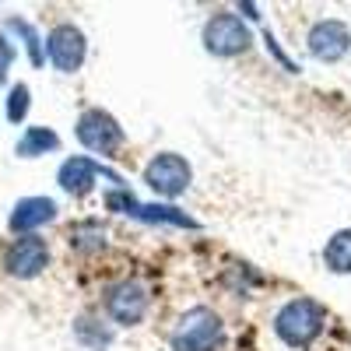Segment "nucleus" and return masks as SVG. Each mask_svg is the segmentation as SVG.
I'll use <instances>...</instances> for the list:
<instances>
[{
  "label": "nucleus",
  "instance_id": "nucleus-7",
  "mask_svg": "<svg viewBox=\"0 0 351 351\" xmlns=\"http://www.w3.org/2000/svg\"><path fill=\"white\" fill-rule=\"evenodd\" d=\"M148 306H152V295L148 288H144L141 281H120L109 288L106 295V313L116 327H137L144 316H148Z\"/></svg>",
  "mask_w": 351,
  "mask_h": 351
},
{
  "label": "nucleus",
  "instance_id": "nucleus-9",
  "mask_svg": "<svg viewBox=\"0 0 351 351\" xmlns=\"http://www.w3.org/2000/svg\"><path fill=\"white\" fill-rule=\"evenodd\" d=\"M306 46H309V56H316L319 64H337L351 49V28L337 18H324L309 28Z\"/></svg>",
  "mask_w": 351,
  "mask_h": 351
},
{
  "label": "nucleus",
  "instance_id": "nucleus-14",
  "mask_svg": "<svg viewBox=\"0 0 351 351\" xmlns=\"http://www.w3.org/2000/svg\"><path fill=\"white\" fill-rule=\"evenodd\" d=\"M74 337H77L84 348H92V351H106V348L112 344V330L102 324L99 316H92V313H84V316L74 319Z\"/></svg>",
  "mask_w": 351,
  "mask_h": 351
},
{
  "label": "nucleus",
  "instance_id": "nucleus-3",
  "mask_svg": "<svg viewBox=\"0 0 351 351\" xmlns=\"http://www.w3.org/2000/svg\"><path fill=\"white\" fill-rule=\"evenodd\" d=\"M250 43H253L250 25L232 11H218V14L208 18V25H204V49L211 56H221V60L246 53Z\"/></svg>",
  "mask_w": 351,
  "mask_h": 351
},
{
  "label": "nucleus",
  "instance_id": "nucleus-5",
  "mask_svg": "<svg viewBox=\"0 0 351 351\" xmlns=\"http://www.w3.org/2000/svg\"><path fill=\"white\" fill-rule=\"evenodd\" d=\"M144 183H148L158 197L172 200V197L186 193V186L193 183V169H190V162L183 155L158 152L148 165H144Z\"/></svg>",
  "mask_w": 351,
  "mask_h": 351
},
{
  "label": "nucleus",
  "instance_id": "nucleus-12",
  "mask_svg": "<svg viewBox=\"0 0 351 351\" xmlns=\"http://www.w3.org/2000/svg\"><path fill=\"white\" fill-rule=\"evenodd\" d=\"M130 218H141V221H152V225H176V228H197V221L180 211V208H172V204H134L130 208Z\"/></svg>",
  "mask_w": 351,
  "mask_h": 351
},
{
  "label": "nucleus",
  "instance_id": "nucleus-20",
  "mask_svg": "<svg viewBox=\"0 0 351 351\" xmlns=\"http://www.w3.org/2000/svg\"><path fill=\"white\" fill-rule=\"evenodd\" d=\"M11 60H14V46H11V39L4 36V32H0V67H11Z\"/></svg>",
  "mask_w": 351,
  "mask_h": 351
},
{
  "label": "nucleus",
  "instance_id": "nucleus-21",
  "mask_svg": "<svg viewBox=\"0 0 351 351\" xmlns=\"http://www.w3.org/2000/svg\"><path fill=\"white\" fill-rule=\"evenodd\" d=\"M0 77H4V67H0Z\"/></svg>",
  "mask_w": 351,
  "mask_h": 351
},
{
  "label": "nucleus",
  "instance_id": "nucleus-10",
  "mask_svg": "<svg viewBox=\"0 0 351 351\" xmlns=\"http://www.w3.org/2000/svg\"><path fill=\"white\" fill-rule=\"evenodd\" d=\"M49 221H56V200L53 197H21L11 208L8 228L14 236H36V232Z\"/></svg>",
  "mask_w": 351,
  "mask_h": 351
},
{
  "label": "nucleus",
  "instance_id": "nucleus-6",
  "mask_svg": "<svg viewBox=\"0 0 351 351\" xmlns=\"http://www.w3.org/2000/svg\"><path fill=\"white\" fill-rule=\"evenodd\" d=\"M43 46H46V60H49L56 71H60V74H74V71H81L84 56H88L84 32H81L77 25H71V21L49 28V36L43 39Z\"/></svg>",
  "mask_w": 351,
  "mask_h": 351
},
{
  "label": "nucleus",
  "instance_id": "nucleus-19",
  "mask_svg": "<svg viewBox=\"0 0 351 351\" xmlns=\"http://www.w3.org/2000/svg\"><path fill=\"white\" fill-rule=\"evenodd\" d=\"M263 43H267V49H271V53L278 56V60L285 64V71H291V74H295V71H299V67H295V64H291V60H288V56H285V49L278 46V39H274L271 32H263Z\"/></svg>",
  "mask_w": 351,
  "mask_h": 351
},
{
  "label": "nucleus",
  "instance_id": "nucleus-4",
  "mask_svg": "<svg viewBox=\"0 0 351 351\" xmlns=\"http://www.w3.org/2000/svg\"><path fill=\"white\" fill-rule=\"evenodd\" d=\"M74 134H77V141L84 144V148L95 152V155H112V152H120L123 141H127L120 120H116L112 112H106V109H84V112L77 116Z\"/></svg>",
  "mask_w": 351,
  "mask_h": 351
},
{
  "label": "nucleus",
  "instance_id": "nucleus-18",
  "mask_svg": "<svg viewBox=\"0 0 351 351\" xmlns=\"http://www.w3.org/2000/svg\"><path fill=\"white\" fill-rule=\"evenodd\" d=\"M134 193H127L123 186H116V190H109L106 193V208L109 211H116V215H130V208H134Z\"/></svg>",
  "mask_w": 351,
  "mask_h": 351
},
{
  "label": "nucleus",
  "instance_id": "nucleus-15",
  "mask_svg": "<svg viewBox=\"0 0 351 351\" xmlns=\"http://www.w3.org/2000/svg\"><path fill=\"white\" fill-rule=\"evenodd\" d=\"M324 263L334 274H351V228H341L324 246Z\"/></svg>",
  "mask_w": 351,
  "mask_h": 351
},
{
  "label": "nucleus",
  "instance_id": "nucleus-13",
  "mask_svg": "<svg viewBox=\"0 0 351 351\" xmlns=\"http://www.w3.org/2000/svg\"><path fill=\"white\" fill-rule=\"evenodd\" d=\"M56 148H60V137H56L49 127H28L14 144V155L18 158H39V155L56 152Z\"/></svg>",
  "mask_w": 351,
  "mask_h": 351
},
{
  "label": "nucleus",
  "instance_id": "nucleus-16",
  "mask_svg": "<svg viewBox=\"0 0 351 351\" xmlns=\"http://www.w3.org/2000/svg\"><path fill=\"white\" fill-rule=\"evenodd\" d=\"M4 36H18V39L25 43V49H28V60H32L36 67H43V60H46V46H43L39 32H36V28L28 25L25 18H8Z\"/></svg>",
  "mask_w": 351,
  "mask_h": 351
},
{
  "label": "nucleus",
  "instance_id": "nucleus-11",
  "mask_svg": "<svg viewBox=\"0 0 351 351\" xmlns=\"http://www.w3.org/2000/svg\"><path fill=\"white\" fill-rule=\"evenodd\" d=\"M99 176H109L95 158H84V155H71L60 172H56V183H60L64 193L71 197H84V193H92V186L99 183Z\"/></svg>",
  "mask_w": 351,
  "mask_h": 351
},
{
  "label": "nucleus",
  "instance_id": "nucleus-1",
  "mask_svg": "<svg viewBox=\"0 0 351 351\" xmlns=\"http://www.w3.org/2000/svg\"><path fill=\"white\" fill-rule=\"evenodd\" d=\"M327 327V309L319 306L316 299H291L278 309L274 316V334L288 344V348H309Z\"/></svg>",
  "mask_w": 351,
  "mask_h": 351
},
{
  "label": "nucleus",
  "instance_id": "nucleus-2",
  "mask_svg": "<svg viewBox=\"0 0 351 351\" xmlns=\"http://www.w3.org/2000/svg\"><path fill=\"white\" fill-rule=\"evenodd\" d=\"M225 344V324L208 306H193L172 330V351H218Z\"/></svg>",
  "mask_w": 351,
  "mask_h": 351
},
{
  "label": "nucleus",
  "instance_id": "nucleus-17",
  "mask_svg": "<svg viewBox=\"0 0 351 351\" xmlns=\"http://www.w3.org/2000/svg\"><path fill=\"white\" fill-rule=\"evenodd\" d=\"M28 106H32V92H28V84H11V92H8V120L11 123H25V116H28Z\"/></svg>",
  "mask_w": 351,
  "mask_h": 351
},
{
  "label": "nucleus",
  "instance_id": "nucleus-8",
  "mask_svg": "<svg viewBox=\"0 0 351 351\" xmlns=\"http://www.w3.org/2000/svg\"><path fill=\"white\" fill-rule=\"evenodd\" d=\"M49 263V246L39 236H18L8 250H4V271L18 281H32L46 271Z\"/></svg>",
  "mask_w": 351,
  "mask_h": 351
}]
</instances>
